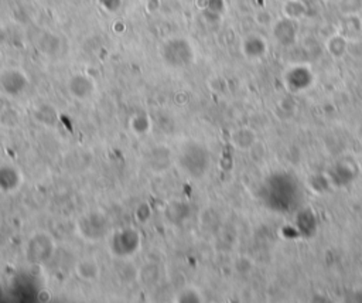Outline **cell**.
Wrapping results in <instances>:
<instances>
[{"label":"cell","instance_id":"obj_1","mask_svg":"<svg viewBox=\"0 0 362 303\" xmlns=\"http://www.w3.org/2000/svg\"><path fill=\"white\" fill-rule=\"evenodd\" d=\"M78 233L88 241H98L108 234L109 221L101 213H90L78 221Z\"/></svg>","mask_w":362,"mask_h":303},{"label":"cell","instance_id":"obj_2","mask_svg":"<svg viewBox=\"0 0 362 303\" xmlns=\"http://www.w3.org/2000/svg\"><path fill=\"white\" fill-rule=\"evenodd\" d=\"M27 259L33 263H44L54 254L53 238L47 234H35L27 244Z\"/></svg>","mask_w":362,"mask_h":303},{"label":"cell","instance_id":"obj_3","mask_svg":"<svg viewBox=\"0 0 362 303\" xmlns=\"http://www.w3.org/2000/svg\"><path fill=\"white\" fill-rule=\"evenodd\" d=\"M139 247H140V236L133 229H126L116 233L110 241L112 252L116 256H122V258L133 255L139 249Z\"/></svg>","mask_w":362,"mask_h":303},{"label":"cell","instance_id":"obj_4","mask_svg":"<svg viewBox=\"0 0 362 303\" xmlns=\"http://www.w3.org/2000/svg\"><path fill=\"white\" fill-rule=\"evenodd\" d=\"M0 85L9 95H19L26 88L27 80L17 71H8L0 79Z\"/></svg>","mask_w":362,"mask_h":303},{"label":"cell","instance_id":"obj_5","mask_svg":"<svg viewBox=\"0 0 362 303\" xmlns=\"http://www.w3.org/2000/svg\"><path fill=\"white\" fill-rule=\"evenodd\" d=\"M75 271H76V275L81 279H84L87 282H92V281L98 279V277H99V265L95 259L87 258L76 263Z\"/></svg>","mask_w":362,"mask_h":303},{"label":"cell","instance_id":"obj_6","mask_svg":"<svg viewBox=\"0 0 362 303\" xmlns=\"http://www.w3.org/2000/svg\"><path fill=\"white\" fill-rule=\"evenodd\" d=\"M20 184L19 172L10 166L0 167V190L13 192Z\"/></svg>","mask_w":362,"mask_h":303},{"label":"cell","instance_id":"obj_7","mask_svg":"<svg viewBox=\"0 0 362 303\" xmlns=\"http://www.w3.org/2000/svg\"><path fill=\"white\" fill-rule=\"evenodd\" d=\"M69 90L74 97H76L79 99H84V98H88L94 92V85L85 77H75L69 83Z\"/></svg>","mask_w":362,"mask_h":303},{"label":"cell","instance_id":"obj_8","mask_svg":"<svg viewBox=\"0 0 362 303\" xmlns=\"http://www.w3.org/2000/svg\"><path fill=\"white\" fill-rule=\"evenodd\" d=\"M151 275H157V277H160V271H158V268L156 267V265H153V263L146 265V267H143V270H140V274H139L140 282H143V284L147 285V286H151V285L157 284V279L151 278Z\"/></svg>","mask_w":362,"mask_h":303},{"label":"cell","instance_id":"obj_9","mask_svg":"<svg viewBox=\"0 0 362 303\" xmlns=\"http://www.w3.org/2000/svg\"><path fill=\"white\" fill-rule=\"evenodd\" d=\"M132 129L136 133H146L150 128V122L149 118L146 115H136L132 118Z\"/></svg>","mask_w":362,"mask_h":303}]
</instances>
